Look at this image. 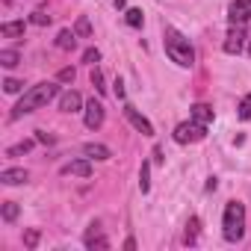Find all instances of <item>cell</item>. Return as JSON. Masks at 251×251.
<instances>
[{
  "instance_id": "1",
  "label": "cell",
  "mask_w": 251,
  "mask_h": 251,
  "mask_svg": "<svg viewBox=\"0 0 251 251\" xmlns=\"http://www.w3.org/2000/svg\"><path fill=\"white\" fill-rule=\"evenodd\" d=\"M59 95V86L56 83H36V86H30L27 92H24V98L15 103V109H12V118H21V115H30V112H36V109H42V106H48L53 98Z\"/></svg>"
},
{
  "instance_id": "2",
  "label": "cell",
  "mask_w": 251,
  "mask_h": 251,
  "mask_svg": "<svg viewBox=\"0 0 251 251\" xmlns=\"http://www.w3.org/2000/svg\"><path fill=\"white\" fill-rule=\"evenodd\" d=\"M163 45H166L169 59H172V62H177L180 68H192V65H195V50H192L189 39H186L180 30L166 27V33H163Z\"/></svg>"
},
{
  "instance_id": "3",
  "label": "cell",
  "mask_w": 251,
  "mask_h": 251,
  "mask_svg": "<svg viewBox=\"0 0 251 251\" xmlns=\"http://www.w3.org/2000/svg\"><path fill=\"white\" fill-rule=\"evenodd\" d=\"M222 233L227 242H239L245 236V207L239 201H227L222 216Z\"/></svg>"
},
{
  "instance_id": "4",
  "label": "cell",
  "mask_w": 251,
  "mask_h": 251,
  "mask_svg": "<svg viewBox=\"0 0 251 251\" xmlns=\"http://www.w3.org/2000/svg\"><path fill=\"white\" fill-rule=\"evenodd\" d=\"M175 142L177 145H192V142H201L207 136V124H198V121H183L175 127Z\"/></svg>"
},
{
  "instance_id": "5",
  "label": "cell",
  "mask_w": 251,
  "mask_h": 251,
  "mask_svg": "<svg viewBox=\"0 0 251 251\" xmlns=\"http://www.w3.org/2000/svg\"><path fill=\"white\" fill-rule=\"evenodd\" d=\"M124 118H127V121L133 124V127H136V130L142 133V136H154V124H151V121H148V118H145V115H142V112H139L136 106L124 103Z\"/></svg>"
},
{
  "instance_id": "6",
  "label": "cell",
  "mask_w": 251,
  "mask_h": 251,
  "mask_svg": "<svg viewBox=\"0 0 251 251\" xmlns=\"http://www.w3.org/2000/svg\"><path fill=\"white\" fill-rule=\"evenodd\" d=\"M83 245H86V248H98V251H106V248H109V239L103 236L100 222H92V225H89V230H86V236H83Z\"/></svg>"
},
{
  "instance_id": "7",
  "label": "cell",
  "mask_w": 251,
  "mask_h": 251,
  "mask_svg": "<svg viewBox=\"0 0 251 251\" xmlns=\"http://www.w3.org/2000/svg\"><path fill=\"white\" fill-rule=\"evenodd\" d=\"M103 118H106V109H103V103L100 100H89L86 103V127L89 130H98L100 127V124H103Z\"/></svg>"
},
{
  "instance_id": "8",
  "label": "cell",
  "mask_w": 251,
  "mask_h": 251,
  "mask_svg": "<svg viewBox=\"0 0 251 251\" xmlns=\"http://www.w3.org/2000/svg\"><path fill=\"white\" fill-rule=\"evenodd\" d=\"M230 24H248L251 21V0H233L227 9Z\"/></svg>"
},
{
  "instance_id": "9",
  "label": "cell",
  "mask_w": 251,
  "mask_h": 251,
  "mask_svg": "<svg viewBox=\"0 0 251 251\" xmlns=\"http://www.w3.org/2000/svg\"><path fill=\"white\" fill-rule=\"evenodd\" d=\"M83 154H86L89 160H98V163L112 160V151H109L106 145H100V142H86V145H83Z\"/></svg>"
},
{
  "instance_id": "10",
  "label": "cell",
  "mask_w": 251,
  "mask_h": 251,
  "mask_svg": "<svg viewBox=\"0 0 251 251\" xmlns=\"http://www.w3.org/2000/svg\"><path fill=\"white\" fill-rule=\"evenodd\" d=\"M242 48H245V30L236 27V30H230L227 39H225V53H239Z\"/></svg>"
},
{
  "instance_id": "11",
  "label": "cell",
  "mask_w": 251,
  "mask_h": 251,
  "mask_svg": "<svg viewBox=\"0 0 251 251\" xmlns=\"http://www.w3.org/2000/svg\"><path fill=\"white\" fill-rule=\"evenodd\" d=\"M59 172H62V175H77V177H89V175H92V163H89V157H86V160H71V163H65Z\"/></svg>"
},
{
  "instance_id": "12",
  "label": "cell",
  "mask_w": 251,
  "mask_h": 251,
  "mask_svg": "<svg viewBox=\"0 0 251 251\" xmlns=\"http://www.w3.org/2000/svg\"><path fill=\"white\" fill-rule=\"evenodd\" d=\"M27 169H3L0 172V183H6V186H18V183H27Z\"/></svg>"
},
{
  "instance_id": "13",
  "label": "cell",
  "mask_w": 251,
  "mask_h": 251,
  "mask_svg": "<svg viewBox=\"0 0 251 251\" xmlns=\"http://www.w3.org/2000/svg\"><path fill=\"white\" fill-rule=\"evenodd\" d=\"M80 106H83V98H80L77 92H65V95L59 98V109H62V112H80Z\"/></svg>"
},
{
  "instance_id": "14",
  "label": "cell",
  "mask_w": 251,
  "mask_h": 251,
  "mask_svg": "<svg viewBox=\"0 0 251 251\" xmlns=\"http://www.w3.org/2000/svg\"><path fill=\"white\" fill-rule=\"evenodd\" d=\"M0 36H3V39H24V21H6V24H0Z\"/></svg>"
},
{
  "instance_id": "15",
  "label": "cell",
  "mask_w": 251,
  "mask_h": 251,
  "mask_svg": "<svg viewBox=\"0 0 251 251\" xmlns=\"http://www.w3.org/2000/svg\"><path fill=\"white\" fill-rule=\"evenodd\" d=\"M189 115H192V121H198V124H210V121H213V106H207V103H195Z\"/></svg>"
},
{
  "instance_id": "16",
  "label": "cell",
  "mask_w": 251,
  "mask_h": 251,
  "mask_svg": "<svg viewBox=\"0 0 251 251\" xmlns=\"http://www.w3.org/2000/svg\"><path fill=\"white\" fill-rule=\"evenodd\" d=\"M74 45H77V33H74V30H59L56 48H59V50H74Z\"/></svg>"
},
{
  "instance_id": "17",
  "label": "cell",
  "mask_w": 251,
  "mask_h": 251,
  "mask_svg": "<svg viewBox=\"0 0 251 251\" xmlns=\"http://www.w3.org/2000/svg\"><path fill=\"white\" fill-rule=\"evenodd\" d=\"M198 227H201V222L192 216V219L186 222V233H183V242H186V245H195V242H198Z\"/></svg>"
},
{
  "instance_id": "18",
  "label": "cell",
  "mask_w": 251,
  "mask_h": 251,
  "mask_svg": "<svg viewBox=\"0 0 251 251\" xmlns=\"http://www.w3.org/2000/svg\"><path fill=\"white\" fill-rule=\"evenodd\" d=\"M18 62H21L18 50H0V65H3V68H15Z\"/></svg>"
},
{
  "instance_id": "19",
  "label": "cell",
  "mask_w": 251,
  "mask_h": 251,
  "mask_svg": "<svg viewBox=\"0 0 251 251\" xmlns=\"http://www.w3.org/2000/svg\"><path fill=\"white\" fill-rule=\"evenodd\" d=\"M74 33H77L80 39H89V36H92V24H89V18H86V15H80V18H77Z\"/></svg>"
},
{
  "instance_id": "20",
  "label": "cell",
  "mask_w": 251,
  "mask_h": 251,
  "mask_svg": "<svg viewBox=\"0 0 251 251\" xmlns=\"http://www.w3.org/2000/svg\"><path fill=\"white\" fill-rule=\"evenodd\" d=\"M139 189H142V192L151 189V166H148V163H142V169H139Z\"/></svg>"
},
{
  "instance_id": "21",
  "label": "cell",
  "mask_w": 251,
  "mask_h": 251,
  "mask_svg": "<svg viewBox=\"0 0 251 251\" xmlns=\"http://www.w3.org/2000/svg\"><path fill=\"white\" fill-rule=\"evenodd\" d=\"M124 21H127L130 27H142L145 15H142V9H127V12H124Z\"/></svg>"
},
{
  "instance_id": "22",
  "label": "cell",
  "mask_w": 251,
  "mask_h": 251,
  "mask_svg": "<svg viewBox=\"0 0 251 251\" xmlns=\"http://www.w3.org/2000/svg\"><path fill=\"white\" fill-rule=\"evenodd\" d=\"M0 213H3V222H15L18 219V204L15 201H3V210Z\"/></svg>"
},
{
  "instance_id": "23",
  "label": "cell",
  "mask_w": 251,
  "mask_h": 251,
  "mask_svg": "<svg viewBox=\"0 0 251 251\" xmlns=\"http://www.w3.org/2000/svg\"><path fill=\"white\" fill-rule=\"evenodd\" d=\"M30 24H36V27H48V24H50V15H48L45 9H36V12L30 15Z\"/></svg>"
},
{
  "instance_id": "24",
  "label": "cell",
  "mask_w": 251,
  "mask_h": 251,
  "mask_svg": "<svg viewBox=\"0 0 251 251\" xmlns=\"http://www.w3.org/2000/svg\"><path fill=\"white\" fill-rule=\"evenodd\" d=\"M92 86H95V92H98V95H103V92H106V86H103V74H100V68H92Z\"/></svg>"
},
{
  "instance_id": "25",
  "label": "cell",
  "mask_w": 251,
  "mask_h": 251,
  "mask_svg": "<svg viewBox=\"0 0 251 251\" xmlns=\"http://www.w3.org/2000/svg\"><path fill=\"white\" fill-rule=\"evenodd\" d=\"M21 86H24V83H21V80H15V77H6V80H3V92H6V95H18V92H21Z\"/></svg>"
},
{
  "instance_id": "26",
  "label": "cell",
  "mask_w": 251,
  "mask_h": 251,
  "mask_svg": "<svg viewBox=\"0 0 251 251\" xmlns=\"http://www.w3.org/2000/svg\"><path fill=\"white\" fill-rule=\"evenodd\" d=\"M30 148H33V142H30V139H24V142H18V145H12V148L6 151V157H18V154H27Z\"/></svg>"
},
{
  "instance_id": "27",
  "label": "cell",
  "mask_w": 251,
  "mask_h": 251,
  "mask_svg": "<svg viewBox=\"0 0 251 251\" xmlns=\"http://www.w3.org/2000/svg\"><path fill=\"white\" fill-rule=\"evenodd\" d=\"M239 118H242V121L251 118V92H248V95L242 98V103H239Z\"/></svg>"
},
{
  "instance_id": "28",
  "label": "cell",
  "mask_w": 251,
  "mask_h": 251,
  "mask_svg": "<svg viewBox=\"0 0 251 251\" xmlns=\"http://www.w3.org/2000/svg\"><path fill=\"white\" fill-rule=\"evenodd\" d=\"M98 59H100V50H98V48H86V50H83V62H86V65H95Z\"/></svg>"
},
{
  "instance_id": "29",
  "label": "cell",
  "mask_w": 251,
  "mask_h": 251,
  "mask_svg": "<svg viewBox=\"0 0 251 251\" xmlns=\"http://www.w3.org/2000/svg\"><path fill=\"white\" fill-rule=\"evenodd\" d=\"M74 77H77L74 68H62V71L56 74V83H74Z\"/></svg>"
},
{
  "instance_id": "30",
  "label": "cell",
  "mask_w": 251,
  "mask_h": 251,
  "mask_svg": "<svg viewBox=\"0 0 251 251\" xmlns=\"http://www.w3.org/2000/svg\"><path fill=\"white\" fill-rule=\"evenodd\" d=\"M24 245H27V248H36V245H39V230H27V233H24Z\"/></svg>"
},
{
  "instance_id": "31",
  "label": "cell",
  "mask_w": 251,
  "mask_h": 251,
  "mask_svg": "<svg viewBox=\"0 0 251 251\" xmlns=\"http://www.w3.org/2000/svg\"><path fill=\"white\" fill-rule=\"evenodd\" d=\"M112 86H115V89H112V95H115L118 100H124V83H121V80H115Z\"/></svg>"
},
{
  "instance_id": "32",
  "label": "cell",
  "mask_w": 251,
  "mask_h": 251,
  "mask_svg": "<svg viewBox=\"0 0 251 251\" xmlns=\"http://www.w3.org/2000/svg\"><path fill=\"white\" fill-rule=\"evenodd\" d=\"M36 139H39V142H45V145H53V136H48L45 130H39V136H36Z\"/></svg>"
},
{
  "instance_id": "33",
  "label": "cell",
  "mask_w": 251,
  "mask_h": 251,
  "mask_svg": "<svg viewBox=\"0 0 251 251\" xmlns=\"http://www.w3.org/2000/svg\"><path fill=\"white\" fill-rule=\"evenodd\" d=\"M112 3H115L118 9H124V6H127V0H112Z\"/></svg>"
},
{
  "instance_id": "34",
  "label": "cell",
  "mask_w": 251,
  "mask_h": 251,
  "mask_svg": "<svg viewBox=\"0 0 251 251\" xmlns=\"http://www.w3.org/2000/svg\"><path fill=\"white\" fill-rule=\"evenodd\" d=\"M248 56H251V48H248Z\"/></svg>"
}]
</instances>
